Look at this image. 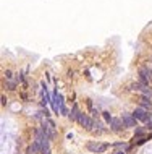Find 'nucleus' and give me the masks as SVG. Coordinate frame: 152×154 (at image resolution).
I'll return each instance as SVG.
<instances>
[{"label":"nucleus","instance_id":"f257e3e1","mask_svg":"<svg viewBox=\"0 0 152 154\" xmlns=\"http://www.w3.org/2000/svg\"><path fill=\"white\" fill-rule=\"evenodd\" d=\"M139 78H141V83L144 86H149V83H152V70L142 67V68L139 70Z\"/></svg>","mask_w":152,"mask_h":154},{"label":"nucleus","instance_id":"f03ea898","mask_svg":"<svg viewBox=\"0 0 152 154\" xmlns=\"http://www.w3.org/2000/svg\"><path fill=\"white\" fill-rule=\"evenodd\" d=\"M133 117L136 118V120L147 122V120H149V110H146V109H142V107H138L133 112Z\"/></svg>","mask_w":152,"mask_h":154},{"label":"nucleus","instance_id":"7ed1b4c3","mask_svg":"<svg viewBox=\"0 0 152 154\" xmlns=\"http://www.w3.org/2000/svg\"><path fill=\"white\" fill-rule=\"evenodd\" d=\"M78 122L83 125L84 128H87V130H91L94 127V122H92V118L91 117H87V115H84V114H79V117H78Z\"/></svg>","mask_w":152,"mask_h":154},{"label":"nucleus","instance_id":"20e7f679","mask_svg":"<svg viewBox=\"0 0 152 154\" xmlns=\"http://www.w3.org/2000/svg\"><path fill=\"white\" fill-rule=\"evenodd\" d=\"M121 120H123V125L125 127H136V118L133 117V114H123V117H121Z\"/></svg>","mask_w":152,"mask_h":154},{"label":"nucleus","instance_id":"39448f33","mask_svg":"<svg viewBox=\"0 0 152 154\" xmlns=\"http://www.w3.org/2000/svg\"><path fill=\"white\" fill-rule=\"evenodd\" d=\"M110 127H112V130H115V132H120V130L125 127V125H123V120H121V118H112Z\"/></svg>","mask_w":152,"mask_h":154},{"label":"nucleus","instance_id":"423d86ee","mask_svg":"<svg viewBox=\"0 0 152 154\" xmlns=\"http://www.w3.org/2000/svg\"><path fill=\"white\" fill-rule=\"evenodd\" d=\"M139 104H141V107H142V109H146V110H152V102H151L149 97L142 96V97H141V101H139Z\"/></svg>","mask_w":152,"mask_h":154},{"label":"nucleus","instance_id":"0eeeda50","mask_svg":"<svg viewBox=\"0 0 152 154\" xmlns=\"http://www.w3.org/2000/svg\"><path fill=\"white\" fill-rule=\"evenodd\" d=\"M139 93H142L146 97L152 99V88H149V86H144V84H142V88H141V91H139Z\"/></svg>","mask_w":152,"mask_h":154},{"label":"nucleus","instance_id":"6e6552de","mask_svg":"<svg viewBox=\"0 0 152 154\" xmlns=\"http://www.w3.org/2000/svg\"><path fill=\"white\" fill-rule=\"evenodd\" d=\"M71 118V120H78V117H79V110L76 105H73V109H71V112H70V115H68Z\"/></svg>","mask_w":152,"mask_h":154},{"label":"nucleus","instance_id":"1a4fd4ad","mask_svg":"<svg viewBox=\"0 0 152 154\" xmlns=\"http://www.w3.org/2000/svg\"><path fill=\"white\" fill-rule=\"evenodd\" d=\"M102 115H104V118H105V122H109V123H110V122H112V115H110L109 112H104Z\"/></svg>","mask_w":152,"mask_h":154},{"label":"nucleus","instance_id":"9d476101","mask_svg":"<svg viewBox=\"0 0 152 154\" xmlns=\"http://www.w3.org/2000/svg\"><path fill=\"white\" fill-rule=\"evenodd\" d=\"M5 78H7V80H11V78H13V73H11L10 70H7V72H5Z\"/></svg>","mask_w":152,"mask_h":154},{"label":"nucleus","instance_id":"9b49d317","mask_svg":"<svg viewBox=\"0 0 152 154\" xmlns=\"http://www.w3.org/2000/svg\"><path fill=\"white\" fill-rule=\"evenodd\" d=\"M146 140H147V138H141V140L138 141V144H142V143H144V141H146Z\"/></svg>","mask_w":152,"mask_h":154}]
</instances>
